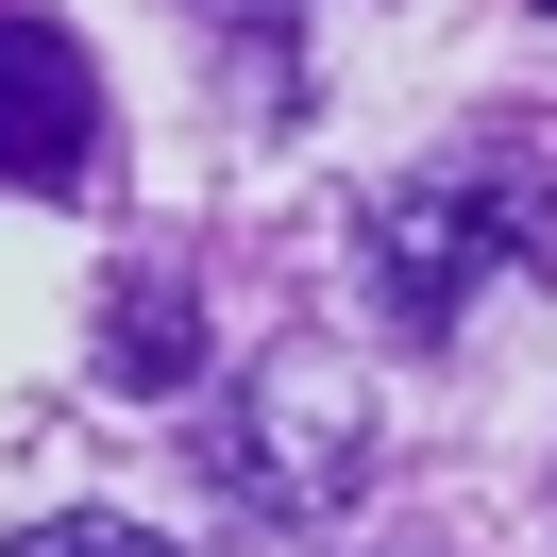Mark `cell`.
<instances>
[{
	"mask_svg": "<svg viewBox=\"0 0 557 557\" xmlns=\"http://www.w3.org/2000/svg\"><path fill=\"white\" fill-rule=\"evenodd\" d=\"M523 271H557V152L541 136H456L355 203V287H372L388 338H456Z\"/></svg>",
	"mask_w": 557,
	"mask_h": 557,
	"instance_id": "obj_1",
	"label": "cell"
},
{
	"mask_svg": "<svg viewBox=\"0 0 557 557\" xmlns=\"http://www.w3.org/2000/svg\"><path fill=\"white\" fill-rule=\"evenodd\" d=\"M203 473L237 490V507H271V523L355 507V473H372V388H338L321 355H287V372H237V406L203 422Z\"/></svg>",
	"mask_w": 557,
	"mask_h": 557,
	"instance_id": "obj_2",
	"label": "cell"
},
{
	"mask_svg": "<svg viewBox=\"0 0 557 557\" xmlns=\"http://www.w3.org/2000/svg\"><path fill=\"white\" fill-rule=\"evenodd\" d=\"M85 170H102V69H85V35H69V17L0 0V186L69 203Z\"/></svg>",
	"mask_w": 557,
	"mask_h": 557,
	"instance_id": "obj_3",
	"label": "cell"
},
{
	"mask_svg": "<svg viewBox=\"0 0 557 557\" xmlns=\"http://www.w3.org/2000/svg\"><path fill=\"white\" fill-rule=\"evenodd\" d=\"M186 355H203V321H186V287H119V321H102V372H119V388H136V372L170 388Z\"/></svg>",
	"mask_w": 557,
	"mask_h": 557,
	"instance_id": "obj_4",
	"label": "cell"
},
{
	"mask_svg": "<svg viewBox=\"0 0 557 557\" xmlns=\"http://www.w3.org/2000/svg\"><path fill=\"white\" fill-rule=\"evenodd\" d=\"M0 557H170L152 523H119V507H69V523H17Z\"/></svg>",
	"mask_w": 557,
	"mask_h": 557,
	"instance_id": "obj_5",
	"label": "cell"
},
{
	"mask_svg": "<svg viewBox=\"0 0 557 557\" xmlns=\"http://www.w3.org/2000/svg\"><path fill=\"white\" fill-rule=\"evenodd\" d=\"M203 17H253V0H203Z\"/></svg>",
	"mask_w": 557,
	"mask_h": 557,
	"instance_id": "obj_6",
	"label": "cell"
}]
</instances>
